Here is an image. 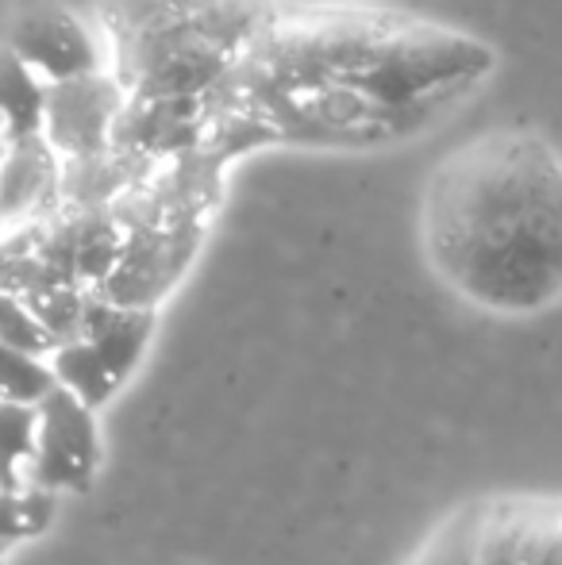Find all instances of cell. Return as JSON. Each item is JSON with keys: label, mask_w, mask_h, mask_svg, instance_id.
I'll return each mask as SVG.
<instances>
[{"label": "cell", "mask_w": 562, "mask_h": 565, "mask_svg": "<svg viewBox=\"0 0 562 565\" xmlns=\"http://www.w3.org/2000/svg\"><path fill=\"white\" fill-rule=\"evenodd\" d=\"M494 74L486 39L432 15L278 4L204 105L251 116L271 147L382 150L424 135Z\"/></svg>", "instance_id": "obj_1"}, {"label": "cell", "mask_w": 562, "mask_h": 565, "mask_svg": "<svg viewBox=\"0 0 562 565\" xmlns=\"http://www.w3.org/2000/svg\"><path fill=\"white\" fill-rule=\"evenodd\" d=\"M432 274L494 316L548 312L562 292V166L532 124H497L439 158L421 196Z\"/></svg>", "instance_id": "obj_2"}, {"label": "cell", "mask_w": 562, "mask_h": 565, "mask_svg": "<svg viewBox=\"0 0 562 565\" xmlns=\"http://www.w3.org/2000/svg\"><path fill=\"white\" fill-rule=\"evenodd\" d=\"M278 0H100L128 97L204 100Z\"/></svg>", "instance_id": "obj_3"}, {"label": "cell", "mask_w": 562, "mask_h": 565, "mask_svg": "<svg viewBox=\"0 0 562 565\" xmlns=\"http://www.w3.org/2000/svg\"><path fill=\"white\" fill-rule=\"evenodd\" d=\"M35 454L23 466V481L46 492H89L100 469L97 412L66 385H54L35 401Z\"/></svg>", "instance_id": "obj_4"}, {"label": "cell", "mask_w": 562, "mask_h": 565, "mask_svg": "<svg viewBox=\"0 0 562 565\" xmlns=\"http://www.w3.org/2000/svg\"><path fill=\"white\" fill-rule=\"evenodd\" d=\"M124 85L116 74L89 70L46 85L43 100V139L59 158H93L108 150L113 124L124 108Z\"/></svg>", "instance_id": "obj_5"}, {"label": "cell", "mask_w": 562, "mask_h": 565, "mask_svg": "<svg viewBox=\"0 0 562 565\" xmlns=\"http://www.w3.org/2000/svg\"><path fill=\"white\" fill-rule=\"evenodd\" d=\"M478 565H562L555 497H501L478 504L474 527Z\"/></svg>", "instance_id": "obj_6"}, {"label": "cell", "mask_w": 562, "mask_h": 565, "mask_svg": "<svg viewBox=\"0 0 562 565\" xmlns=\"http://www.w3.org/2000/svg\"><path fill=\"white\" fill-rule=\"evenodd\" d=\"M8 51L28 62L46 85L100 70L97 43L66 8H35V12L20 15L8 35Z\"/></svg>", "instance_id": "obj_7"}, {"label": "cell", "mask_w": 562, "mask_h": 565, "mask_svg": "<svg viewBox=\"0 0 562 565\" xmlns=\"http://www.w3.org/2000/svg\"><path fill=\"white\" fill-rule=\"evenodd\" d=\"M59 173L62 158L39 135L8 139L0 158V227L28 224L59 209Z\"/></svg>", "instance_id": "obj_8"}, {"label": "cell", "mask_w": 562, "mask_h": 565, "mask_svg": "<svg viewBox=\"0 0 562 565\" xmlns=\"http://www.w3.org/2000/svg\"><path fill=\"white\" fill-rule=\"evenodd\" d=\"M43 100L46 82L15 58L8 46H0V124H4L8 139H23V135L43 131Z\"/></svg>", "instance_id": "obj_9"}, {"label": "cell", "mask_w": 562, "mask_h": 565, "mask_svg": "<svg viewBox=\"0 0 562 565\" xmlns=\"http://www.w3.org/2000/svg\"><path fill=\"white\" fill-rule=\"evenodd\" d=\"M46 365H51L54 381L66 385L85 408H105L108 401L116 396L120 381L113 377V370L105 365V358L89 347L85 339H70V342H59V347L46 354Z\"/></svg>", "instance_id": "obj_10"}, {"label": "cell", "mask_w": 562, "mask_h": 565, "mask_svg": "<svg viewBox=\"0 0 562 565\" xmlns=\"http://www.w3.org/2000/svg\"><path fill=\"white\" fill-rule=\"evenodd\" d=\"M54 520V492L35 484H0V543L12 546L31 535H43Z\"/></svg>", "instance_id": "obj_11"}, {"label": "cell", "mask_w": 562, "mask_h": 565, "mask_svg": "<svg viewBox=\"0 0 562 565\" xmlns=\"http://www.w3.org/2000/svg\"><path fill=\"white\" fill-rule=\"evenodd\" d=\"M35 404L0 401V484H20V469L35 454Z\"/></svg>", "instance_id": "obj_12"}, {"label": "cell", "mask_w": 562, "mask_h": 565, "mask_svg": "<svg viewBox=\"0 0 562 565\" xmlns=\"http://www.w3.org/2000/svg\"><path fill=\"white\" fill-rule=\"evenodd\" d=\"M474 527H478V504L458 508L409 565H478L474 562Z\"/></svg>", "instance_id": "obj_13"}, {"label": "cell", "mask_w": 562, "mask_h": 565, "mask_svg": "<svg viewBox=\"0 0 562 565\" xmlns=\"http://www.w3.org/2000/svg\"><path fill=\"white\" fill-rule=\"evenodd\" d=\"M51 365L46 358L23 354V350H12L0 342V401H20V404H35L46 388H54Z\"/></svg>", "instance_id": "obj_14"}, {"label": "cell", "mask_w": 562, "mask_h": 565, "mask_svg": "<svg viewBox=\"0 0 562 565\" xmlns=\"http://www.w3.org/2000/svg\"><path fill=\"white\" fill-rule=\"evenodd\" d=\"M0 342L23 354L46 358L54 350V339L46 335V328L35 320V312L28 308V300L20 292L0 289Z\"/></svg>", "instance_id": "obj_15"}, {"label": "cell", "mask_w": 562, "mask_h": 565, "mask_svg": "<svg viewBox=\"0 0 562 565\" xmlns=\"http://www.w3.org/2000/svg\"><path fill=\"white\" fill-rule=\"evenodd\" d=\"M4 147H8V131H4V124H0V158H4Z\"/></svg>", "instance_id": "obj_16"}, {"label": "cell", "mask_w": 562, "mask_h": 565, "mask_svg": "<svg viewBox=\"0 0 562 565\" xmlns=\"http://www.w3.org/2000/svg\"><path fill=\"white\" fill-rule=\"evenodd\" d=\"M4 554H8V546H4V543H0V562H4Z\"/></svg>", "instance_id": "obj_17"}]
</instances>
